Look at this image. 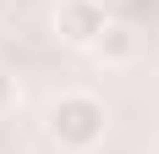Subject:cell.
<instances>
[{
    "label": "cell",
    "mask_w": 159,
    "mask_h": 154,
    "mask_svg": "<svg viewBox=\"0 0 159 154\" xmlns=\"http://www.w3.org/2000/svg\"><path fill=\"white\" fill-rule=\"evenodd\" d=\"M104 132H110V110H104V99H93L82 88L49 99V110H44V138L61 154H93L104 143Z\"/></svg>",
    "instance_id": "1"
},
{
    "label": "cell",
    "mask_w": 159,
    "mask_h": 154,
    "mask_svg": "<svg viewBox=\"0 0 159 154\" xmlns=\"http://www.w3.org/2000/svg\"><path fill=\"white\" fill-rule=\"evenodd\" d=\"M104 28H110V11L99 0H61L55 6V39L71 50H93Z\"/></svg>",
    "instance_id": "2"
},
{
    "label": "cell",
    "mask_w": 159,
    "mask_h": 154,
    "mask_svg": "<svg viewBox=\"0 0 159 154\" xmlns=\"http://www.w3.org/2000/svg\"><path fill=\"white\" fill-rule=\"evenodd\" d=\"M93 55L104 66H132V61H137V28H132V22H110V28L99 33Z\"/></svg>",
    "instance_id": "3"
},
{
    "label": "cell",
    "mask_w": 159,
    "mask_h": 154,
    "mask_svg": "<svg viewBox=\"0 0 159 154\" xmlns=\"http://www.w3.org/2000/svg\"><path fill=\"white\" fill-rule=\"evenodd\" d=\"M11 105H16V83H11V72L0 66V116H6Z\"/></svg>",
    "instance_id": "4"
},
{
    "label": "cell",
    "mask_w": 159,
    "mask_h": 154,
    "mask_svg": "<svg viewBox=\"0 0 159 154\" xmlns=\"http://www.w3.org/2000/svg\"><path fill=\"white\" fill-rule=\"evenodd\" d=\"M99 6H104V11H121V6H126V0H99Z\"/></svg>",
    "instance_id": "5"
},
{
    "label": "cell",
    "mask_w": 159,
    "mask_h": 154,
    "mask_svg": "<svg viewBox=\"0 0 159 154\" xmlns=\"http://www.w3.org/2000/svg\"><path fill=\"white\" fill-rule=\"evenodd\" d=\"M0 11H6V0H0Z\"/></svg>",
    "instance_id": "6"
}]
</instances>
